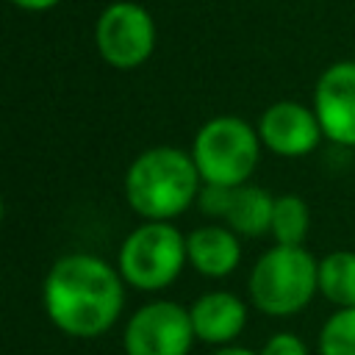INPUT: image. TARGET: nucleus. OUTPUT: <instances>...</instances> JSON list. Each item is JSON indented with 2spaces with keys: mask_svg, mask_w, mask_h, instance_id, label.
I'll use <instances>...</instances> for the list:
<instances>
[{
  "mask_svg": "<svg viewBox=\"0 0 355 355\" xmlns=\"http://www.w3.org/2000/svg\"><path fill=\"white\" fill-rule=\"evenodd\" d=\"M125 280L94 252H67L44 275L42 305L55 330L69 338L105 336L125 308Z\"/></svg>",
  "mask_w": 355,
  "mask_h": 355,
  "instance_id": "obj_1",
  "label": "nucleus"
},
{
  "mask_svg": "<svg viewBox=\"0 0 355 355\" xmlns=\"http://www.w3.org/2000/svg\"><path fill=\"white\" fill-rule=\"evenodd\" d=\"M202 189L189 150L158 144L139 153L125 172V200L144 222H172L186 214Z\"/></svg>",
  "mask_w": 355,
  "mask_h": 355,
  "instance_id": "obj_2",
  "label": "nucleus"
},
{
  "mask_svg": "<svg viewBox=\"0 0 355 355\" xmlns=\"http://www.w3.org/2000/svg\"><path fill=\"white\" fill-rule=\"evenodd\" d=\"M250 300L266 316H294L319 294V261L305 247L275 244L250 269Z\"/></svg>",
  "mask_w": 355,
  "mask_h": 355,
  "instance_id": "obj_3",
  "label": "nucleus"
},
{
  "mask_svg": "<svg viewBox=\"0 0 355 355\" xmlns=\"http://www.w3.org/2000/svg\"><path fill=\"white\" fill-rule=\"evenodd\" d=\"M263 144L255 125H250L241 116L222 114L200 125L189 153L197 164L202 183L241 186L250 183Z\"/></svg>",
  "mask_w": 355,
  "mask_h": 355,
  "instance_id": "obj_4",
  "label": "nucleus"
},
{
  "mask_svg": "<svg viewBox=\"0 0 355 355\" xmlns=\"http://www.w3.org/2000/svg\"><path fill=\"white\" fill-rule=\"evenodd\" d=\"M186 263V236L172 222H141L125 236L116 255L122 280L139 291L172 286Z\"/></svg>",
  "mask_w": 355,
  "mask_h": 355,
  "instance_id": "obj_5",
  "label": "nucleus"
},
{
  "mask_svg": "<svg viewBox=\"0 0 355 355\" xmlns=\"http://www.w3.org/2000/svg\"><path fill=\"white\" fill-rule=\"evenodd\" d=\"M158 31L153 14L133 0L108 3L94 25L100 58L114 69H136L155 53Z\"/></svg>",
  "mask_w": 355,
  "mask_h": 355,
  "instance_id": "obj_6",
  "label": "nucleus"
},
{
  "mask_svg": "<svg viewBox=\"0 0 355 355\" xmlns=\"http://www.w3.org/2000/svg\"><path fill=\"white\" fill-rule=\"evenodd\" d=\"M197 341L189 308L172 300H155L133 311L122 333L125 355H189Z\"/></svg>",
  "mask_w": 355,
  "mask_h": 355,
  "instance_id": "obj_7",
  "label": "nucleus"
},
{
  "mask_svg": "<svg viewBox=\"0 0 355 355\" xmlns=\"http://www.w3.org/2000/svg\"><path fill=\"white\" fill-rule=\"evenodd\" d=\"M311 108L324 139L355 147V61H336L316 78Z\"/></svg>",
  "mask_w": 355,
  "mask_h": 355,
  "instance_id": "obj_8",
  "label": "nucleus"
},
{
  "mask_svg": "<svg viewBox=\"0 0 355 355\" xmlns=\"http://www.w3.org/2000/svg\"><path fill=\"white\" fill-rule=\"evenodd\" d=\"M261 144L283 158H302L319 147L324 139L322 125L311 105L297 100H277L263 108L255 122Z\"/></svg>",
  "mask_w": 355,
  "mask_h": 355,
  "instance_id": "obj_9",
  "label": "nucleus"
},
{
  "mask_svg": "<svg viewBox=\"0 0 355 355\" xmlns=\"http://www.w3.org/2000/svg\"><path fill=\"white\" fill-rule=\"evenodd\" d=\"M197 341L211 347L233 344L247 324V305L233 291H205L189 305Z\"/></svg>",
  "mask_w": 355,
  "mask_h": 355,
  "instance_id": "obj_10",
  "label": "nucleus"
},
{
  "mask_svg": "<svg viewBox=\"0 0 355 355\" xmlns=\"http://www.w3.org/2000/svg\"><path fill=\"white\" fill-rule=\"evenodd\" d=\"M241 236L227 225H200L186 236L189 266L202 277H227L241 263Z\"/></svg>",
  "mask_w": 355,
  "mask_h": 355,
  "instance_id": "obj_11",
  "label": "nucleus"
},
{
  "mask_svg": "<svg viewBox=\"0 0 355 355\" xmlns=\"http://www.w3.org/2000/svg\"><path fill=\"white\" fill-rule=\"evenodd\" d=\"M272 208H275V197L266 189L255 183H241L230 189L222 222L239 236L258 239L272 227Z\"/></svg>",
  "mask_w": 355,
  "mask_h": 355,
  "instance_id": "obj_12",
  "label": "nucleus"
},
{
  "mask_svg": "<svg viewBox=\"0 0 355 355\" xmlns=\"http://www.w3.org/2000/svg\"><path fill=\"white\" fill-rule=\"evenodd\" d=\"M319 294L336 308H355V250H336L319 261Z\"/></svg>",
  "mask_w": 355,
  "mask_h": 355,
  "instance_id": "obj_13",
  "label": "nucleus"
},
{
  "mask_svg": "<svg viewBox=\"0 0 355 355\" xmlns=\"http://www.w3.org/2000/svg\"><path fill=\"white\" fill-rule=\"evenodd\" d=\"M308 233H311V208H308V202L300 194L275 197L272 227H269V236L275 239V244L305 247Z\"/></svg>",
  "mask_w": 355,
  "mask_h": 355,
  "instance_id": "obj_14",
  "label": "nucleus"
},
{
  "mask_svg": "<svg viewBox=\"0 0 355 355\" xmlns=\"http://www.w3.org/2000/svg\"><path fill=\"white\" fill-rule=\"evenodd\" d=\"M319 355H355V308H336L319 330Z\"/></svg>",
  "mask_w": 355,
  "mask_h": 355,
  "instance_id": "obj_15",
  "label": "nucleus"
},
{
  "mask_svg": "<svg viewBox=\"0 0 355 355\" xmlns=\"http://www.w3.org/2000/svg\"><path fill=\"white\" fill-rule=\"evenodd\" d=\"M230 189L233 186H216V183H202L200 189V197H197V205L205 216L211 219H219L225 216V208H227V197H230Z\"/></svg>",
  "mask_w": 355,
  "mask_h": 355,
  "instance_id": "obj_16",
  "label": "nucleus"
},
{
  "mask_svg": "<svg viewBox=\"0 0 355 355\" xmlns=\"http://www.w3.org/2000/svg\"><path fill=\"white\" fill-rule=\"evenodd\" d=\"M258 352L261 355H308V347L294 333H275L263 341V347Z\"/></svg>",
  "mask_w": 355,
  "mask_h": 355,
  "instance_id": "obj_17",
  "label": "nucleus"
},
{
  "mask_svg": "<svg viewBox=\"0 0 355 355\" xmlns=\"http://www.w3.org/2000/svg\"><path fill=\"white\" fill-rule=\"evenodd\" d=\"M8 3L17 6V8H22V11H50L61 0H8Z\"/></svg>",
  "mask_w": 355,
  "mask_h": 355,
  "instance_id": "obj_18",
  "label": "nucleus"
},
{
  "mask_svg": "<svg viewBox=\"0 0 355 355\" xmlns=\"http://www.w3.org/2000/svg\"><path fill=\"white\" fill-rule=\"evenodd\" d=\"M211 355H261L250 347H239V344H225V347H216Z\"/></svg>",
  "mask_w": 355,
  "mask_h": 355,
  "instance_id": "obj_19",
  "label": "nucleus"
}]
</instances>
